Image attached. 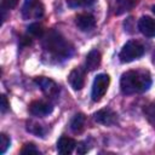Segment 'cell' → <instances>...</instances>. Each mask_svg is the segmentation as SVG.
Instances as JSON below:
<instances>
[{
  "label": "cell",
  "instance_id": "1",
  "mask_svg": "<svg viewBox=\"0 0 155 155\" xmlns=\"http://www.w3.org/2000/svg\"><path fill=\"white\" fill-rule=\"evenodd\" d=\"M151 86V78L147 70H128L121 75L120 88L124 94L142 93Z\"/></svg>",
  "mask_w": 155,
  "mask_h": 155
},
{
  "label": "cell",
  "instance_id": "2",
  "mask_svg": "<svg viewBox=\"0 0 155 155\" xmlns=\"http://www.w3.org/2000/svg\"><path fill=\"white\" fill-rule=\"evenodd\" d=\"M42 46L54 57L68 58L73 53V46L57 31H48L42 40Z\"/></svg>",
  "mask_w": 155,
  "mask_h": 155
},
{
  "label": "cell",
  "instance_id": "3",
  "mask_svg": "<svg viewBox=\"0 0 155 155\" xmlns=\"http://www.w3.org/2000/svg\"><path fill=\"white\" fill-rule=\"evenodd\" d=\"M143 53H144V46L139 41L130 40L122 46L119 58L122 63H130V62L142 57Z\"/></svg>",
  "mask_w": 155,
  "mask_h": 155
},
{
  "label": "cell",
  "instance_id": "4",
  "mask_svg": "<svg viewBox=\"0 0 155 155\" xmlns=\"http://www.w3.org/2000/svg\"><path fill=\"white\" fill-rule=\"evenodd\" d=\"M109 84H110V78L108 74H98L94 78V81L92 85V92H91L92 101L99 102L107 93Z\"/></svg>",
  "mask_w": 155,
  "mask_h": 155
},
{
  "label": "cell",
  "instance_id": "5",
  "mask_svg": "<svg viewBox=\"0 0 155 155\" xmlns=\"http://www.w3.org/2000/svg\"><path fill=\"white\" fill-rule=\"evenodd\" d=\"M22 16L24 19H36L44 16V5L40 0H24L22 7Z\"/></svg>",
  "mask_w": 155,
  "mask_h": 155
},
{
  "label": "cell",
  "instance_id": "6",
  "mask_svg": "<svg viewBox=\"0 0 155 155\" xmlns=\"http://www.w3.org/2000/svg\"><path fill=\"white\" fill-rule=\"evenodd\" d=\"M94 120L98 124H102L104 126H111L116 122L117 120V115L115 111H113L110 108H104L98 110L97 113H94Z\"/></svg>",
  "mask_w": 155,
  "mask_h": 155
},
{
  "label": "cell",
  "instance_id": "7",
  "mask_svg": "<svg viewBox=\"0 0 155 155\" xmlns=\"http://www.w3.org/2000/svg\"><path fill=\"white\" fill-rule=\"evenodd\" d=\"M52 110H53L52 105L50 103L44 102V101H34L29 105V113L31 115L39 116V117H42V116L51 114Z\"/></svg>",
  "mask_w": 155,
  "mask_h": 155
},
{
  "label": "cell",
  "instance_id": "8",
  "mask_svg": "<svg viewBox=\"0 0 155 155\" xmlns=\"http://www.w3.org/2000/svg\"><path fill=\"white\" fill-rule=\"evenodd\" d=\"M75 24L81 31H90L96 27V19L90 13H80L75 18Z\"/></svg>",
  "mask_w": 155,
  "mask_h": 155
},
{
  "label": "cell",
  "instance_id": "9",
  "mask_svg": "<svg viewBox=\"0 0 155 155\" xmlns=\"http://www.w3.org/2000/svg\"><path fill=\"white\" fill-rule=\"evenodd\" d=\"M68 81L75 91L81 90L85 85V71H84V69L82 68H74L70 71L69 76H68Z\"/></svg>",
  "mask_w": 155,
  "mask_h": 155
},
{
  "label": "cell",
  "instance_id": "10",
  "mask_svg": "<svg viewBox=\"0 0 155 155\" xmlns=\"http://www.w3.org/2000/svg\"><path fill=\"white\" fill-rule=\"evenodd\" d=\"M38 86L44 91L45 94L47 96H56L58 93V86L56 85V82L48 78H45V76H39V78H35L34 80Z\"/></svg>",
  "mask_w": 155,
  "mask_h": 155
},
{
  "label": "cell",
  "instance_id": "11",
  "mask_svg": "<svg viewBox=\"0 0 155 155\" xmlns=\"http://www.w3.org/2000/svg\"><path fill=\"white\" fill-rule=\"evenodd\" d=\"M138 29L143 35L148 38H154L155 36V19L149 16H143L138 21Z\"/></svg>",
  "mask_w": 155,
  "mask_h": 155
},
{
  "label": "cell",
  "instance_id": "12",
  "mask_svg": "<svg viewBox=\"0 0 155 155\" xmlns=\"http://www.w3.org/2000/svg\"><path fill=\"white\" fill-rule=\"evenodd\" d=\"M76 147V142L75 139L70 138V137H67V136H62L58 142H57V150L59 154L62 155H68L70 154Z\"/></svg>",
  "mask_w": 155,
  "mask_h": 155
},
{
  "label": "cell",
  "instance_id": "13",
  "mask_svg": "<svg viewBox=\"0 0 155 155\" xmlns=\"http://www.w3.org/2000/svg\"><path fill=\"white\" fill-rule=\"evenodd\" d=\"M101 61H102L101 52L98 50H91L86 56V69H88L91 71L96 70L99 67Z\"/></svg>",
  "mask_w": 155,
  "mask_h": 155
},
{
  "label": "cell",
  "instance_id": "14",
  "mask_svg": "<svg viewBox=\"0 0 155 155\" xmlns=\"http://www.w3.org/2000/svg\"><path fill=\"white\" fill-rule=\"evenodd\" d=\"M85 121H86V116L82 113L76 114L70 121V130L76 134L81 133L85 128Z\"/></svg>",
  "mask_w": 155,
  "mask_h": 155
},
{
  "label": "cell",
  "instance_id": "15",
  "mask_svg": "<svg viewBox=\"0 0 155 155\" xmlns=\"http://www.w3.org/2000/svg\"><path fill=\"white\" fill-rule=\"evenodd\" d=\"M96 2V0H67V5L71 8L78 7H87Z\"/></svg>",
  "mask_w": 155,
  "mask_h": 155
},
{
  "label": "cell",
  "instance_id": "16",
  "mask_svg": "<svg viewBox=\"0 0 155 155\" xmlns=\"http://www.w3.org/2000/svg\"><path fill=\"white\" fill-rule=\"evenodd\" d=\"M28 34L34 38H42L44 36V28L39 23H31L28 27Z\"/></svg>",
  "mask_w": 155,
  "mask_h": 155
},
{
  "label": "cell",
  "instance_id": "17",
  "mask_svg": "<svg viewBox=\"0 0 155 155\" xmlns=\"http://www.w3.org/2000/svg\"><path fill=\"white\" fill-rule=\"evenodd\" d=\"M10 143H11L10 138L5 133H1L0 134V154H4L7 150V148L10 147Z\"/></svg>",
  "mask_w": 155,
  "mask_h": 155
},
{
  "label": "cell",
  "instance_id": "18",
  "mask_svg": "<svg viewBox=\"0 0 155 155\" xmlns=\"http://www.w3.org/2000/svg\"><path fill=\"white\" fill-rule=\"evenodd\" d=\"M144 114L148 116L149 120L155 122V103H150L147 107H144Z\"/></svg>",
  "mask_w": 155,
  "mask_h": 155
},
{
  "label": "cell",
  "instance_id": "19",
  "mask_svg": "<svg viewBox=\"0 0 155 155\" xmlns=\"http://www.w3.org/2000/svg\"><path fill=\"white\" fill-rule=\"evenodd\" d=\"M21 153H22V154H39V150L35 148L34 144L29 143V144H25V145L22 148Z\"/></svg>",
  "mask_w": 155,
  "mask_h": 155
},
{
  "label": "cell",
  "instance_id": "20",
  "mask_svg": "<svg viewBox=\"0 0 155 155\" xmlns=\"http://www.w3.org/2000/svg\"><path fill=\"white\" fill-rule=\"evenodd\" d=\"M17 4H18V0H1V6L4 10L5 8H7V10L13 8V7H16Z\"/></svg>",
  "mask_w": 155,
  "mask_h": 155
},
{
  "label": "cell",
  "instance_id": "21",
  "mask_svg": "<svg viewBox=\"0 0 155 155\" xmlns=\"http://www.w3.org/2000/svg\"><path fill=\"white\" fill-rule=\"evenodd\" d=\"M8 107H10V104L7 102V98L5 94H2L1 96V113H5L8 109Z\"/></svg>",
  "mask_w": 155,
  "mask_h": 155
},
{
  "label": "cell",
  "instance_id": "22",
  "mask_svg": "<svg viewBox=\"0 0 155 155\" xmlns=\"http://www.w3.org/2000/svg\"><path fill=\"white\" fill-rule=\"evenodd\" d=\"M153 13H154V15H155V5H154V6H153Z\"/></svg>",
  "mask_w": 155,
  "mask_h": 155
},
{
  "label": "cell",
  "instance_id": "23",
  "mask_svg": "<svg viewBox=\"0 0 155 155\" xmlns=\"http://www.w3.org/2000/svg\"><path fill=\"white\" fill-rule=\"evenodd\" d=\"M154 61H155V54H154Z\"/></svg>",
  "mask_w": 155,
  "mask_h": 155
}]
</instances>
